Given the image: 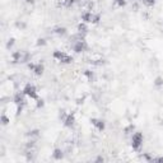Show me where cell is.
<instances>
[{
    "label": "cell",
    "instance_id": "1",
    "mask_svg": "<svg viewBox=\"0 0 163 163\" xmlns=\"http://www.w3.org/2000/svg\"><path fill=\"white\" fill-rule=\"evenodd\" d=\"M27 97H29V98H32V99H38V94H37V89L36 87H34L33 84H26L24 85V88H23V91H22Z\"/></svg>",
    "mask_w": 163,
    "mask_h": 163
},
{
    "label": "cell",
    "instance_id": "2",
    "mask_svg": "<svg viewBox=\"0 0 163 163\" xmlns=\"http://www.w3.org/2000/svg\"><path fill=\"white\" fill-rule=\"evenodd\" d=\"M143 140H144V137H143L142 133H135L133 137H131V147H133L134 150H139L140 147L143 144Z\"/></svg>",
    "mask_w": 163,
    "mask_h": 163
},
{
    "label": "cell",
    "instance_id": "3",
    "mask_svg": "<svg viewBox=\"0 0 163 163\" xmlns=\"http://www.w3.org/2000/svg\"><path fill=\"white\" fill-rule=\"evenodd\" d=\"M87 49H88V46H87V42H85L84 40L74 42V46H73V50H74L75 54H82V52H84Z\"/></svg>",
    "mask_w": 163,
    "mask_h": 163
},
{
    "label": "cell",
    "instance_id": "4",
    "mask_svg": "<svg viewBox=\"0 0 163 163\" xmlns=\"http://www.w3.org/2000/svg\"><path fill=\"white\" fill-rule=\"evenodd\" d=\"M91 122H92L93 126L97 127L98 131H103L106 129V124H104V121H102V120H99V119H91Z\"/></svg>",
    "mask_w": 163,
    "mask_h": 163
},
{
    "label": "cell",
    "instance_id": "5",
    "mask_svg": "<svg viewBox=\"0 0 163 163\" xmlns=\"http://www.w3.org/2000/svg\"><path fill=\"white\" fill-rule=\"evenodd\" d=\"M24 96H26V94H24L23 92H18V93H15V94H14V98H13L14 103H15V104H26Z\"/></svg>",
    "mask_w": 163,
    "mask_h": 163
},
{
    "label": "cell",
    "instance_id": "6",
    "mask_svg": "<svg viewBox=\"0 0 163 163\" xmlns=\"http://www.w3.org/2000/svg\"><path fill=\"white\" fill-rule=\"evenodd\" d=\"M74 124H75V116H74V114H69L66 117H65V120H64V126L73 127V126H74Z\"/></svg>",
    "mask_w": 163,
    "mask_h": 163
},
{
    "label": "cell",
    "instance_id": "7",
    "mask_svg": "<svg viewBox=\"0 0 163 163\" xmlns=\"http://www.w3.org/2000/svg\"><path fill=\"white\" fill-rule=\"evenodd\" d=\"M52 32L55 33V34H57V36H65V34L68 33V29L65 28V27L57 26V27H55V28H54Z\"/></svg>",
    "mask_w": 163,
    "mask_h": 163
},
{
    "label": "cell",
    "instance_id": "8",
    "mask_svg": "<svg viewBox=\"0 0 163 163\" xmlns=\"http://www.w3.org/2000/svg\"><path fill=\"white\" fill-rule=\"evenodd\" d=\"M22 56H23V52H22V51H14L13 54H11V60H13L14 64L21 63Z\"/></svg>",
    "mask_w": 163,
    "mask_h": 163
},
{
    "label": "cell",
    "instance_id": "9",
    "mask_svg": "<svg viewBox=\"0 0 163 163\" xmlns=\"http://www.w3.org/2000/svg\"><path fill=\"white\" fill-rule=\"evenodd\" d=\"M92 17H93V13L92 11H84L83 14H82V21L84 23H92Z\"/></svg>",
    "mask_w": 163,
    "mask_h": 163
},
{
    "label": "cell",
    "instance_id": "10",
    "mask_svg": "<svg viewBox=\"0 0 163 163\" xmlns=\"http://www.w3.org/2000/svg\"><path fill=\"white\" fill-rule=\"evenodd\" d=\"M76 31H78V33L87 34V32H88V26H87V23H84V22H80L79 24L76 26Z\"/></svg>",
    "mask_w": 163,
    "mask_h": 163
},
{
    "label": "cell",
    "instance_id": "11",
    "mask_svg": "<svg viewBox=\"0 0 163 163\" xmlns=\"http://www.w3.org/2000/svg\"><path fill=\"white\" fill-rule=\"evenodd\" d=\"M63 157H64V153H63V150H61L60 148H55V149H54V153H52V158H54V159L60 161V159H63Z\"/></svg>",
    "mask_w": 163,
    "mask_h": 163
},
{
    "label": "cell",
    "instance_id": "12",
    "mask_svg": "<svg viewBox=\"0 0 163 163\" xmlns=\"http://www.w3.org/2000/svg\"><path fill=\"white\" fill-rule=\"evenodd\" d=\"M44 71H45V66H44V64H42V63L36 64V68H34V70H33L34 74H36L37 76H41L42 74H44Z\"/></svg>",
    "mask_w": 163,
    "mask_h": 163
},
{
    "label": "cell",
    "instance_id": "13",
    "mask_svg": "<svg viewBox=\"0 0 163 163\" xmlns=\"http://www.w3.org/2000/svg\"><path fill=\"white\" fill-rule=\"evenodd\" d=\"M66 55V54H65L64 51H59V50H56V51H54V54H52V56H54V59H56V60H61L63 59V57Z\"/></svg>",
    "mask_w": 163,
    "mask_h": 163
},
{
    "label": "cell",
    "instance_id": "14",
    "mask_svg": "<svg viewBox=\"0 0 163 163\" xmlns=\"http://www.w3.org/2000/svg\"><path fill=\"white\" fill-rule=\"evenodd\" d=\"M83 74H84V76H85V78H87L89 82H92L93 79H94V73H93L92 70H89V69H87V70H84Z\"/></svg>",
    "mask_w": 163,
    "mask_h": 163
},
{
    "label": "cell",
    "instance_id": "15",
    "mask_svg": "<svg viewBox=\"0 0 163 163\" xmlns=\"http://www.w3.org/2000/svg\"><path fill=\"white\" fill-rule=\"evenodd\" d=\"M40 133H41V131L38 130V129H33V130H29L26 135L28 138H34V137H38V135H40Z\"/></svg>",
    "mask_w": 163,
    "mask_h": 163
},
{
    "label": "cell",
    "instance_id": "16",
    "mask_svg": "<svg viewBox=\"0 0 163 163\" xmlns=\"http://www.w3.org/2000/svg\"><path fill=\"white\" fill-rule=\"evenodd\" d=\"M73 61H74V59H73V56H70V55H65L63 59L60 60V63H63V64H70V63H73Z\"/></svg>",
    "mask_w": 163,
    "mask_h": 163
},
{
    "label": "cell",
    "instance_id": "17",
    "mask_svg": "<svg viewBox=\"0 0 163 163\" xmlns=\"http://www.w3.org/2000/svg\"><path fill=\"white\" fill-rule=\"evenodd\" d=\"M34 145H36V142L31 139V140H28V142L26 143V149H27V150H32V149L34 148Z\"/></svg>",
    "mask_w": 163,
    "mask_h": 163
},
{
    "label": "cell",
    "instance_id": "18",
    "mask_svg": "<svg viewBox=\"0 0 163 163\" xmlns=\"http://www.w3.org/2000/svg\"><path fill=\"white\" fill-rule=\"evenodd\" d=\"M154 85H156L157 88L163 87V78L162 76H157V78L154 79Z\"/></svg>",
    "mask_w": 163,
    "mask_h": 163
},
{
    "label": "cell",
    "instance_id": "19",
    "mask_svg": "<svg viewBox=\"0 0 163 163\" xmlns=\"http://www.w3.org/2000/svg\"><path fill=\"white\" fill-rule=\"evenodd\" d=\"M0 122H1V125L5 126V125H8V124L10 122V119L6 115H1V119H0Z\"/></svg>",
    "mask_w": 163,
    "mask_h": 163
},
{
    "label": "cell",
    "instance_id": "20",
    "mask_svg": "<svg viewBox=\"0 0 163 163\" xmlns=\"http://www.w3.org/2000/svg\"><path fill=\"white\" fill-rule=\"evenodd\" d=\"M101 21V14H93V17H92V23L93 24H98Z\"/></svg>",
    "mask_w": 163,
    "mask_h": 163
},
{
    "label": "cell",
    "instance_id": "21",
    "mask_svg": "<svg viewBox=\"0 0 163 163\" xmlns=\"http://www.w3.org/2000/svg\"><path fill=\"white\" fill-rule=\"evenodd\" d=\"M74 3H75V0H64L63 1V5L65 8H71L73 5H74Z\"/></svg>",
    "mask_w": 163,
    "mask_h": 163
},
{
    "label": "cell",
    "instance_id": "22",
    "mask_svg": "<svg viewBox=\"0 0 163 163\" xmlns=\"http://www.w3.org/2000/svg\"><path fill=\"white\" fill-rule=\"evenodd\" d=\"M31 59V54L28 52H26V54H23V56H22V60H21V63H28Z\"/></svg>",
    "mask_w": 163,
    "mask_h": 163
},
{
    "label": "cell",
    "instance_id": "23",
    "mask_svg": "<svg viewBox=\"0 0 163 163\" xmlns=\"http://www.w3.org/2000/svg\"><path fill=\"white\" fill-rule=\"evenodd\" d=\"M134 129H135V126L133 125V124H130L129 126H126L125 129H124V133H125V134H130L131 131H134Z\"/></svg>",
    "mask_w": 163,
    "mask_h": 163
},
{
    "label": "cell",
    "instance_id": "24",
    "mask_svg": "<svg viewBox=\"0 0 163 163\" xmlns=\"http://www.w3.org/2000/svg\"><path fill=\"white\" fill-rule=\"evenodd\" d=\"M14 44H15V40H14V38H9V40H8V42H6V49L10 50V49L14 46Z\"/></svg>",
    "mask_w": 163,
    "mask_h": 163
},
{
    "label": "cell",
    "instance_id": "25",
    "mask_svg": "<svg viewBox=\"0 0 163 163\" xmlns=\"http://www.w3.org/2000/svg\"><path fill=\"white\" fill-rule=\"evenodd\" d=\"M26 104H17V112H15V115L19 116L23 112V108H24Z\"/></svg>",
    "mask_w": 163,
    "mask_h": 163
},
{
    "label": "cell",
    "instance_id": "26",
    "mask_svg": "<svg viewBox=\"0 0 163 163\" xmlns=\"http://www.w3.org/2000/svg\"><path fill=\"white\" fill-rule=\"evenodd\" d=\"M37 102H36V106H37V108H42L45 106V101L42 99V98H38V99H36Z\"/></svg>",
    "mask_w": 163,
    "mask_h": 163
},
{
    "label": "cell",
    "instance_id": "27",
    "mask_svg": "<svg viewBox=\"0 0 163 163\" xmlns=\"http://www.w3.org/2000/svg\"><path fill=\"white\" fill-rule=\"evenodd\" d=\"M46 44H47V42H46L45 38H38L37 42H36V45L38 46V47H41V46H45Z\"/></svg>",
    "mask_w": 163,
    "mask_h": 163
},
{
    "label": "cell",
    "instance_id": "28",
    "mask_svg": "<svg viewBox=\"0 0 163 163\" xmlns=\"http://www.w3.org/2000/svg\"><path fill=\"white\" fill-rule=\"evenodd\" d=\"M143 1H144V4L147 6H153L154 4H156L157 0H143Z\"/></svg>",
    "mask_w": 163,
    "mask_h": 163
},
{
    "label": "cell",
    "instance_id": "29",
    "mask_svg": "<svg viewBox=\"0 0 163 163\" xmlns=\"http://www.w3.org/2000/svg\"><path fill=\"white\" fill-rule=\"evenodd\" d=\"M115 4L117 6H125L126 5V0H115Z\"/></svg>",
    "mask_w": 163,
    "mask_h": 163
},
{
    "label": "cell",
    "instance_id": "30",
    "mask_svg": "<svg viewBox=\"0 0 163 163\" xmlns=\"http://www.w3.org/2000/svg\"><path fill=\"white\" fill-rule=\"evenodd\" d=\"M27 66H28V69L29 70H34V68H36V64H33V63H28V65H27Z\"/></svg>",
    "mask_w": 163,
    "mask_h": 163
},
{
    "label": "cell",
    "instance_id": "31",
    "mask_svg": "<svg viewBox=\"0 0 163 163\" xmlns=\"http://www.w3.org/2000/svg\"><path fill=\"white\" fill-rule=\"evenodd\" d=\"M15 26H17L18 28H26V24H24V23H22V22H17V23H15Z\"/></svg>",
    "mask_w": 163,
    "mask_h": 163
},
{
    "label": "cell",
    "instance_id": "32",
    "mask_svg": "<svg viewBox=\"0 0 163 163\" xmlns=\"http://www.w3.org/2000/svg\"><path fill=\"white\" fill-rule=\"evenodd\" d=\"M152 162H162V163H163V157H156V158H152Z\"/></svg>",
    "mask_w": 163,
    "mask_h": 163
},
{
    "label": "cell",
    "instance_id": "33",
    "mask_svg": "<svg viewBox=\"0 0 163 163\" xmlns=\"http://www.w3.org/2000/svg\"><path fill=\"white\" fill-rule=\"evenodd\" d=\"M103 161H104V158L99 156V157H97V158H96V161H94V162H103Z\"/></svg>",
    "mask_w": 163,
    "mask_h": 163
},
{
    "label": "cell",
    "instance_id": "34",
    "mask_svg": "<svg viewBox=\"0 0 163 163\" xmlns=\"http://www.w3.org/2000/svg\"><path fill=\"white\" fill-rule=\"evenodd\" d=\"M83 101H84V97H82V98H78V99H76V103H78V104H82V103H83Z\"/></svg>",
    "mask_w": 163,
    "mask_h": 163
},
{
    "label": "cell",
    "instance_id": "35",
    "mask_svg": "<svg viewBox=\"0 0 163 163\" xmlns=\"http://www.w3.org/2000/svg\"><path fill=\"white\" fill-rule=\"evenodd\" d=\"M27 4H34V0H24Z\"/></svg>",
    "mask_w": 163,
    "mask_h": 163
},
{
    "label": "cell",
    "instance_id": "36",
    "mask_svg": "<svg viewBox=\"0 0 163 163\" xmlns=\"http://www.w3.org/2000/svg\"><path fill=\"white\" fill-rule=\"evenodd\" d=\"M162 31H163V24H162Z\"/></svg>",
    "mask_w": 163,
    "mask_h": 163
}]
</instances>
